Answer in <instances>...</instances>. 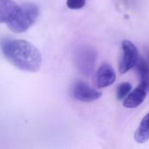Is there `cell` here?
<instances>
[{"label":"cell","mask_w":149,"mask_h":149,"mask_svg":"<svg viewBox=\"0 0 149 149\" xmlns=\"http://www.w3.org/2000/svg\"><path fill=\"white\" fill-rule=\"evenodd\" d=\"M146 97L147 90L140 85L132 93H129V94L126 97L123 105L127 108H136L145 100Z\"/></svg>","instance_id":"52a82bcc"},{"label":"cell","mask_w":149,"mask_h":149,"mask_svg":"<svg viewBox=\"0 0 149 149\" xmlns=\"http://www.w3.org/2000/svg\"><path fill=\"white\" fill-rule=\"evenodd\" d=\"M139 60L137 47L129 40H124L121 45V57L120 58V72L126 73L134 68Z\"/></svg>","instance_id":"277c9868"},{"label":"cell","mask_w":149,"mask_h":149,"mask_svg":"<svg viewBox=\"0 0 149 149\" xmlns=\"http://www.w3.org/2000/svg\"><path fill=\"white\" fill-rule=\"evenodd\" d=\"M0 47L4 58L20 71L36 72L42 65L40 52L26 40L3 38Z\"/></svg>","instance_id":"6da1fadb"},{"label":"cell","mask_w":149,"mask_h":149,"mask_svg":"<svg viewBox=\"0 0 149 149\" xmlns=\"http://www.w3.org/2000/svg\"><path fill=\"white\" fill-rule=\"evenodd\" d=\"M38 16V7L35 3H25L18 6L11 19L7 23V26L14 33H23L36 23Z\"/></svg>","instance_id":"7a4b0ae2"},{"label":"cell","mask_w":149,"mask_h":149,"mask_svg":"<svg viewBox=\"0 0 149 149\" xmlns=\"http://www.w3.org/2000/svg\"><path fill=\"white\" fill-rule=\"evenodd\" d=\"M97 52L90 45H79L74 51V62L78 70L85 76H90L94 69Z\"/></svg>","instance_id":"3957f363"},{"label":"cell","mask_w":149,"mask_h":149,"mask_svg":"<svg viewBox=\"0 0 149 149\" xmlns=\"http://www.w3.org/2000/svg\"><path fill=\"white\" fill-rule=\"evenodd\" d=\"M86 0H67L66 5L69 9L79 10L85 6Z\"/></svg>","instance_id":"7c38bea8"},{"label":"cell","mask_w":149,"mask_h":149,"mask_svg":"<svg viewBox=\"0 0 149 149\" xmlns=\"http://www.w3.org/2000/svg\"><path fill=\"white\" fill-rule=\"evenodd\" d=\"M116 73L109 64H103L100 66L95 76V84L99 88H105L114 83Z\"/></svg>","instance_id":"8992f818"},{"label":"cell","mask_w":149,"mask_h":149,"mask_svg":"<svg viewBox=\"0 0 149 149\" xmlns=\"http://www.w3.org/2000/svg\"><path fill=\"white\" fill-rule=\"evenodd\" d=\"M72 97L81 102H92L101 97V93L90 86L85 81L78 80L72 86Z\"/></svg>","instance_id":"5b68a950"},{"label":"cell","mask_w":149,"mask_h":149,"mask_svg":"<svg viewBox=\"0 0 149 149\" xmlns=\"http://www.w3.org/2000/svg\"><path fill=\"white\" fill-rule=\"evenodd\" d=\"M135 66L137 67L138 74L141 79L140 85L148 91L149 90V65L145 59L139 58Z\"/></svg>","instance_id":"9c48e42d"},{"label":"cell","mask_w":149,"mask_h":149,"mask_svg":"<svg viewBox=\"0 0 149 149\" xmlns=\"http://www.w3.org/2000/svg\"><path fill=\"white\" fill-rule=\"evenodd\" d=\"M134 139L138 143H144L149 139V113L141 120L134 134Z\"/></svg>","instance_id":"30bf717a"},{"label":"cell","mask_w":149,"mask_h":149,"mask_svg":"<svg viewBox=\"0 0 149 149\" xmlns=\"http://www.w3.org/2000/svg\"><path fill=\"white\" fill-rule=\"evenodd\" d=\"M132 90V85L127 82H124L119 85L117 88V99L119 100H123L131 92Z\"/></svg>","instance_id":"8fae6325"},{"label":"cell","mask_w":149,"mask_h":149,"mask_svg":"<svg viewBox=\"0 0 149 149\" xmlns=\"http://www.w3.org/2000/svg\"><path fill=\"white\" fill-rule=\"evenodd\" d=\"M18 6L14 0H0V24H7Z\"/></svg>","instance_id":"ba28073f"}]
</instances>
